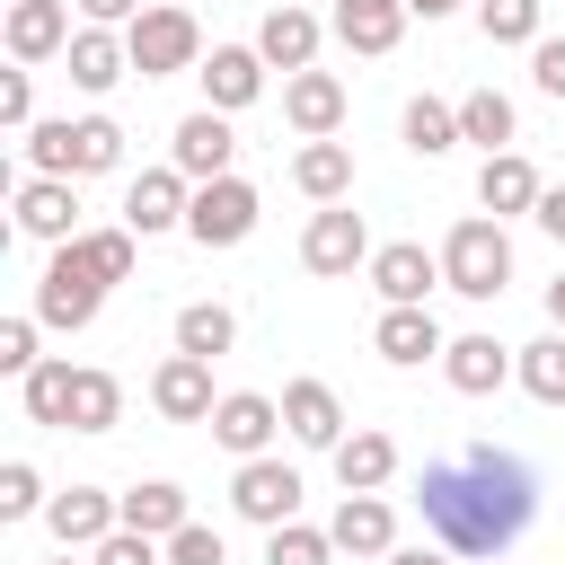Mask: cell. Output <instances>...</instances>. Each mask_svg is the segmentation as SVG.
Wrapping results in <instances>:
<instances>
[{
	"instance_id": "cell-1",
	"label": "cell",
	"mask_w": 565,
	"mask_h": 565,
	"mask_svg": "<svg viewBox=\"0 0 565 565\" xmlns=\"http://www.w3.org/2000/svg\"><path fill=\"white\" fill-rule=\"evenodd\" d=\"M415 503H424V530L450 556H503L539 512V468L503 441H468V450H450L415 477Z\"/></svg>"
},
{
	"instance_id": "cell-2",
	"label": "cell",
	"mask_w": 565,
	"mask_h": 565,
	"mask_svg": "<svg viewBox=\"0 0 565 565\" xmlns=\"http://www.w3.org/2000/svg\"><path fill=\"white\" fill-rule=\"evenodd\" d=\"M26 168H35V177H106V168H124V124H115V115L26 124Z\"/></svg>"
},
{
	"instance_id": "cell-3",
	"label": "cell",
	"mask_w": 565,
	"mask_h": 565,
	"mask_svg": "<svg viewBox=\"0 0 565 565\" xmlns=\"http://www.w3.org/2000/svg\"><path fill=\"white\" fill-rule=\"evenodd\" d=\"M441 282H450L459 300H503V282H512V238H503V221H486V212L450 221V238H441Z\"/></svg>"
},
{
	"instance_id": "cell-4",
	"label": "cell",
	"mask_w": 565,
	"mask_h": 565,
	"mask_svg": "<svg viewBox=\"0 0 565 565\" xmlns=\"http://www.w3.org/2000/svg\"><path fill=\"white\" fill-rule=\"evenodd\" d=\"M124 44H132V71H141V79L203 71V26H194V9H177V0H150V9L124 26Z\"/></svg>"
},
{
	"instance_id": "cell-5",
	"label": "cell",
	"mask_w": 565,
	"mask_h": 565,
	"mask_svg": "<svg viewBox=\"0 0 565 565\" xmlns=\"http://www.w3.org/2000/svg\"><path fill=\"white\" fill-rule=\"evenodd\" d=\"M256 212H265V194H256L247 177H212V185H194L185 238H194V247H238V238L256 230Z\"/></svg>"
},
{
	"instance_id": "cell-6",
	"label": "cell",
	"mask_w": 565,
	"mask_h": 565,
	"mask_svg": "<svg viewBox=\"0 0 565 565\" xmlns=\"http://www.w3.org/2000/svg\"><path fill=\"white\" fill-rule=\"evenodd\" d=\"M230 503H238V521L282 530V521H300V468H291V459H238Z\"/></svg>"
},
{
	"instance_id": "cell-7",
	"label": "cell",
	"mask_w": 565,
	"mask_h": 565,
	"mask_svg": "<svg viewBox=\"0 0 565 565\" xmlns=\"http://www.w3.org/2000/svg\"><path fill=\"white\" fill-rule=\"evenodd\" d=\"M185 212H194V177H185V168H141V177L124 185V230H141V238L185 230Z\"/></svg>"
},
{
	"instance_id": "cell-8",
	"label": "cell",
	"mask_w": 565,
	"mask_h": 565,
	"mask_svg": "<svg viewBox=\"0 0 565 565\" xmlns=\"http://www.w3.org/2000/svg\"><path fill=\"white\" fill-rule=\"evenodd\" d=\"M44 530H53V547H97V539L124 530V494H106V486H62V494L44 503Z\"/></svg>"
},
{
	"instance_id": "cell-9",
	"label": "cell",
	"mask_w": 565,
	"mask_h": 565,
	"mask_svg": "<svg viewBox=\"0 0 565 565\" xmlns=\"http://www.w3.org/2000/svg\"><path fill=\"white\" fill-rule=\"evenodd\" d=\"M230 159H238V132H230V115H221V106L185 115V124H177V141H168V168H185L194 185L230 177Z\"/></svg>"
},
{
	"instance_id": "cell-10",
	"label": "cell",
	"mask_w": 565,
	"mask_h": 565,
	"mask_svg": "<svg viewBox=\"0 0 565 565\" xmlns=\"http://www.w3.org/2000/svg\"><path fill=\"white\" fill-rule=\"evenodd\" d=\"M362 256H371V230H362L353 203H327V212L300 230V265H309V274H353Z\"/></svg>"
},
{
	"instance_id": "cell-11",
	"label": "cell",
	"mask_w": 565,
	"mask_h": 565,
	"mask_svg": "<svg viewBox=\"0 0 565 565\" xmlns=\"http://www.w3.org/2000/svg\"><path fill=\"white\" fill-rule=\"evenodd\" d=\"M150 406L168 415V424H212V362L203 353H168L159 371H150Z\"/></svg>"
},
{
	"instance_id": "cell-12",
	"label": "cell",
	"mask_w": 565,
	"mask_h": 565,
	"mask_svg": "<svg viewBox=\"0 0 565 565\" xmlns=\"http://www.w3.org/2000/svg\"><path fill=\"white\" fill-rule=\"evenodd\" d=\"M274 433H282V397H265V388H230V397L212 406V441L238 450V459H265Z\"/></svg>"
},
{
	"instance_id": "cell-13",
	"label": "cell",
	"mask_w": 565,
	"mask_h": 565,
	"mask_svg": "<svg viewBox=\"0 0 565 565\" xmlns=\"http://www.w3.org/2000/svg\"><path fill=\"white\" fill-rule=\"evenodd\" d=\"M265 71H274V62H265L256 44H212L194 79H203V97H212L221 115H238V106H256V97H265Z\"/></svg>"
},
{
	"instance_id": "cell-14",
	"label": "cell",
	"mask_w": 565,
	"mask_h": 565,
	"mask_svg": "<svg viewBox=\"0 0 565 565\" xmlns=\"http://www.w3.org/2000/svg\"><path fill=\"white\" fill-rule=\"evenodd\" d=\"M282 115H291L300 141H335V124H344V79H335V71H291V79H282Z\"/></svg>"
},
{
	"instance_id": "cell-15",
	"label": "cell",
	"mask_w": 565,
	"mask_h": 565,
	"mask_svg": "<svg viewBox=\"0 0 565 565\" xmlns=\"http://www.w3.org/2000/svg\"><path fill=\"white\" fill-rule=\"evenodd\" d=\"M371 344H380V362L415 371V362H433L450 335L433 327V309H424V300H388V309H380V327H371Z\"/></svg>"
},
{
	"instance_id": "cell-16",
	"label": "cell",
	"mask_w": 565,
	"mask_h": 565,
	"mask_svg": "<svg viewBox=\"0 0 565 565\" xmlns=\"http://www.w3.org/2000/svg\"><path fill=\"white\" fill-rule=\"evenodd\" d=\"M97 300H106V282H88V274L53 247V265H44V282H35V318H44V327H88Z\"/></svg>"
},
{
	"instance_id": "cell-17",
	"label": "cell",
	"mask_w": 565,
	"mask_h": 565,
	"mask_svg": "<svg viewBox=\"0 0 565 565\" xmlns=\"http://www.w3.org/2000/svg\"><path fill=\"white\" fill-rule=\"evenodd\" d=\"M441 371H450L459 397H494L521 362H512V344H494V335H450V344H441Z\"/></svg>"
},
{
	"instance_id": "cell-18",
	"label": "cell",
	"mask_w": 565,
	"mask_h": 565,
	"mask_svg": "<svg viewBox=\"0 0 565 565\" xmlns=\"http://www.w3.org/2000/svg\"><path fill=\"white\" fill-rule=\"evenodd\" d=\"M282 433H291L300 450H335V441H344L335 388H327V380H291V388H282Z\"/></svg>"
},
{
	"instance_id": "cell-19",
	"label": "cell",
	"mask_w": 565,
	"mask_h": 565,
	"mask_svg": "<svg viewBox=\"0 0 565 565\" xmlns=\"http://www.w3.org/2000/svg\"><path fill=\"white\" fill-rule=\"evenodd\" d=\"M539 168L521 159V150H486V168H477V203L494 212V221H512V212H539Z\"/></svg>"
},
{
	"instance_id": "cell-20",
	"label": "cell",
	"mask_w": 565,
	"mask_h": 565,
	"mask_svg": "<svg viewBox=\"0 0 565 565\" xmlns=\"http://www.w3.org/2000/svg\"><path fill=\"white\" fill-rule=\"evenodd\" d=\"M433 282H441V256H433V247H415V238L371 247V291H380V300H424Z\"/></svg>"
},
{
	"instance_id": "cell-21",
	"label": "cell",
	"mask_w": 565,
	"mask_h": 565,
	"mask_svg": "<svg viewBox=\"0 0 565 565\" xmlns=\"http://www.w3.org/2000/svg\"><path fill=\"white\" fill-rule=\"evenodd\" d=\"M327 539H335L344 556H388V547H397V512H388V494H344L335 521H327Z\"/></svg>"
},
{
	"instance_id": "cell-22",
	"label": "cell",
	"mask_w": 565,
	"mask_h": 565,
	"mask_svg": "<svg viewBox=\"0 0 565 565\" xmlns=\"http://www.w3.org/2000/svg\"><path fill=\"white\" fill-rule=\"evenodd\" d=\"M256 53H265L274 71H318V18H309L300 0L265 9V26H256Z\"/></svg>"
},
{
	"instance_id": "cell-23",
	"label": "cell",
	"mask_w": 565,
	"mask_h": 565,
	"mask_svg": "<svg viewBox=\"0 0 565 565\" xmlns=\"http://www.w3.org/2000/svg\"><path fill=\"white\" fill-rule=\"evenodd\" d=\"M71 185H79V177H26V185H18V230H26V238H53V247L79 238V230H71V212H79Z\"/></svg>"
},
{
	"instance_id": "cell-24",
	"label": "cell",
	"mask_w": 565,
	"mask_h": 565,
	"mask_svg": "<svg viewBox=\"0 0 565 565\" xmlns=\"http://www.w3.org/2000/svg\"><path fill=\"white\" fill-rule=\"evenodd\" d=\"M9 53H18V62L71 53V9H62V0H9Z\"/></svg>"
},
{
	"instance_id": "cell-25",
	"label": "cell",
	"mask_w": 565,
	"mask_h": 565,
	"mask_svg": "<svg viewBox=\"0 0 565 565\" xmlns=\"http://www.w3.org/2000/svg\"><path fill=\"white\" fill-rule=\"evenodd\" d=\"M124 71H132V44H124L115 26H79V35H71V88L106 97V88H115Z\"/></svg>"
},
{
	"instance_id": "cell-26",
	"label": "cell",
	"mask_w": 565,
	"mask_h": 565,
	"mask_svg": "<svg viewBox=\"0 0 565 565\" xmlns=\"http://www.w3.org/2000/svg\"><path fill=\"white\" fill-rule=\"evenodd\" d=\"M406 18H415L406 0H335V18H327V26H335L353 53H388V44L406 35Z\"/></svg>"
},
{
	"instance_id": "cell-27",
	"label": "cell",
	"mask_w": 565,
	"mask_h": 565,
	"mask_svg": "<svg viewBox=\"0 0 565 565\" xmlns=\"http://www.w3.org/2000/svg\"><path fill=\"white\" fill-rule=\"evenodd\" d=\"M388 477H397V441L388 433H344L335 441V486L344 494H380Z\"/></svg>"
},
{
	"instance_id": "cell-28",
	"label": "cell",
	"mask_w": 565,
	"mask_h": 565,
	"mask_svg": "<svg viewBox=\"0 0 565 565\" xmlns=\"http://www.w3.org/2000/svg\"><path fill=\"white\" fill-rule=\"evenodd\" d=\"M291 185H300L309 203H344V194H353V150H344V141H300Z\"/></svg>"
},
{
	"instance_id": "cell-29",
	"label": "cell",
	"mask_w": 565,
	"mask_h": 565,
	"mask_svg": "<svg viewBox=\"0 0 565 565\" xmlns=\"http://www.w3.org/2000/svg\"><path fill=\"white\" fill-rule=\"evenodd\" d=\"M132 238H141V230H79V238H62V256H71L88 282H124V274H132Z\"/></svg>"
},
{
	"instance_id": "cell-30",
	"label": "cell",
	"mask_w": 565,
	"mask_h": 565,
	"mask_svg": "<svg viewBox=\"0 0 565 565\" xmlns=\"http://www.w3.org/2000/svg\"><path fill=\"white\" fill-rule=\"evenodd\" d=\"M194 512H185V486H168V477H150V486H132L124 494V530H150V539H177Z\"/></svg>"
},
{
	"instance_id": "cell-31",
	"label": "cell",
	"mask_w": 565,
	"mask_h": 565,
	"mask_svg": "<svg viewBox=\"0 0 565 565\" xmlns=\"http://www.w3.org/2000/svg\"><path fill=\"white\" fill-rule=\"evenodd\" d=\"M238 344V318L221 309V300H185L177 309V353H203V362H221Z\"/></svg>"
},
{
	"instance_id": "cell-32",
	"label": "cell",
	"mask_w": 565,
	"mask_h": 565,
	"mask_svg": "<svg viewBox=\"0 0 565 565\" xmlns=\"http://www.w3.org/2000/svg\"><path fill=\"white\" fill-rule=\"evenodd\" d=\"M124 424V380L115 371H79L71 380V433H115Z\"/></svg>"
},
{
	"instance_id": "cell-33",
	"label": "cell",
	"mask_w": 565,
	"mask_h": 565,
	"mask_svg": "<svg viewBox=\"0 0 565 565\" xmlns=\"http://www.w3.org/2000/svg\"><path fill=\"white\" fill-rule=\"evenodd\" d=\"M459 141L512 150V97H503V88H468V97H459Z\"/></svg>"
},
{
	"instance_id": "cell-34",
	"label": "cell",
	"mask_w": 565,
	"mask_h": 565,
	"mask_svg": "<svg viewBox=\"0 0 565 565\" xmlns=\"http://www.w3.org/2000/svg\"><path fill=\"white\" fill-rule=\"evenodd\" d=\"M71 380H79L71 362H35V371L18 380V397H26V415H35V424H53V433H71Z\"/></svg>"
},
{
	"instance_id": "cell-35",
	"label": "cell",
	"mask_w": 565,
	"mask_h": 565,
	"mask_svg": "<svg viewBox=\"0 0 565 565\" xmlns=\"http://www.w3.org/2000/svg\"><path fill=\"white\" fill-rule=\"evenodd\" d=\"M521 388L539 406H565V327H547L539 344H521Z\"/></svg>"
},
{
	"instance_id": "cell-36",
	"label": "cell",
	"mask_w": 565,
	"mask_h": 565,
	"mask_svg": "<svg viewBox=\"0 0 565 565\" xmlns=\"http://www.w3.org/2000/svg\"><path fill=\"white\" fill-rule=\"evenodd\" d=\"M397 132H406V150H415V159H441V150L459 141V106H441V97H415Z\"/></svg>"
},
{
	"instance_id": "cell-37",
	"label": "cell",
	"mask_w": 565,
	"mask_h": 565,
	"mask_svg": "<svg viewBox=\"0 0 565 565\" xmlns=\"http://www.w3.org/2000/svg\"><path fill=\"white\" fill-rule=\"evenodd\" d=\"M486 44H539V0H477Z\"/></svg>"
},
{
	"instance_id": "cell-38",
	"label": "cell",
	"mask_w": 565,
	"mask_h": 565,
	"mask_svg": "<svg viewBox=\"0 0 565 565\" xmlns=\"http://www.w3.org/2000/svg\"><path fill=\"white\" fill-rule=\"evenodd\" d=\"M327 556H335V539H327V530H309V521L265 530V565H327Z\"/></svg>"
},
{
	"instance_id": "cell-39",
	"label": "cell",
	"mask_w": 565,
	"mask_h": 565,
	"mask_svg": "<svg viewBox=\"0 0 565 565\" xmlns=\"http://www.w3.org/2000/svg\"><path fill=\"white\" fill-rule=\"evenodd\" d=\"M44 503H53L44 477H35L26 459H9V468H0V521H26V512H44Z\"/></svg>"
},
{
	"instance_id": "cell-40",
	"label": "cell",
	"mask_w": 565,
	"mask_h": 565,
	"mask_svg": "<svg viewBox=\"0 0 565 565\" xmlns=\"http://www.w3.org/2000/svg\"><path fill=\"white\" fill-rule=\"evenodd\" d=\"M88 565H168V539H150V530H115V539L88 547Z\"/></svg>"
},
{
	"instance_id": "cell-41",
	"label": "cell",
	"mask_w": 565,
	"mask_h": 565,
	"mask_svg": "<svg viewBox=\"0 0 565 565\" xmlns=\"http://www.w3.org/2000/svg\"><path fill=\"white\" fill-rule=\"evenodd\" d=\"M35 327H44V318H0V371H9V380H26V371L44 362V353H35Z\"/></svg>"
},
{
	"instance_id": "cell-42",
	"label": "cell",
	"mask_w": 565,
	"mask_h": 565,
	"mask_svg": "<svg viewBox=\"0 0 565 565\" xmlns=\"http://www.w3.org/2000/svg\"><path fill=\"white\" fill-rule=\"evenodd\" d=\"M168 565H230V547H221V530H203V521H185V530L168 539Z\"/></svg>"
},
{
	"instance_id": "cell-43",
	"label": "cell",
	"mask_w": 565,
	"mask_h": 565,
	"mask_svg": "<svg viewBox=\"0 0 565 565\" xmlns=\"http://www.w3.org/2000/svg\"><path fill=\"white\" fill-rule=\"evenodd\" d=\"M530 79H539V97H565V35L530 44Z\"/></svg>"
},
{
	"instance_id": "cell-44",
	"label": "cell",
	"mask_w": 565,
	"mask_h": 565,
	"mask_svg": "<svg viewBox=\"0 0 565 565\" xmlns=\"http://www.w3.org/2000/svg\"><path fill=\"white\" fill-rule=\"evenodd\" d=\"M0 124H35V79H26V71L0 79Z\"/></svg>"
},
{
	"instance_id": "cell-45",
	"label": "cell",
	"mask_w": 565,
	"mask_h": 565,
	"mask_svg": "<svg viewBox=\"0 0 565 565\" xmlns=\"http://www.w3.org/2000/svg\"><path fill=\"white\" fill-rule=\"evenodd\" d=\"M141 9H150V0H79V18H88V26H132Z\"/></svg>"
},
{
	"instance_id": "cell-46",
	"label": "cell",
	"mask_w": 565,
	"mask_h": 565,
	"mask_svg": "<svg viewBox=\"0 0 565 565\" xmlns=\"http://www.w3.org/2000/svg\"><path fill=\"white\" fill-rule=\"evenodd\" d=\"M530 221H539V230H547V238H556V247H565V185H547V194H539V212H530Z\"/></svg>"
},
{
	"instance_id": "cell-47",
	"label": "cell",
	"mask_w": 565,
	"mask_h": 565,
	"mask_svg": "<svg viewBox=\"0 0 565 565\" xmlns=\"http://www.w3.org/2000/svg\"><path fill=\"white\" fill-rule=\"evenodd\" d=\"M388 565H450V547H388Z\"/></svg>"
},
{
	"instance_id": "cell-48",
	"label": "cell",
	"mask_w": 565,
	"mask_h": 565,
	"mask_svg": "<svg viewBox=\"0 0 565 565\" xmlns=\"http://www.w3.org/2000/svg\"><path fill=\"white\" fill-rule=\"evenodd\" d=\"M547 327H565V274L547 282Z\"/></svg>"
},
{
	"instance_id": "cell-49",
	"label": "cell",
	"mask_w": 565,
	"mask_h": 565,
	"mask_svg": "<svg viewBox=\"0 0 565 565\" xmlns=\"http://www.w3.org/2000/svg\"><path fill=\"white\" fill-rule=\"evenodd\" d=\"M415 18H450V9H468V0H406Z\"/></svg>"
},
{
	"instance_id": "cell-50",
	"label": "cell",
	"mask_w": 565,
	"mask_h": 565,
	"mask_svg": "<svg viewBox=\"0 0 565 565\" xmlns=\"http://www.w3.org/2000/svg\"><path fill=\"white\" fill-rule=\"evenodd\" d=\"M53 565H79V547H62V556H53Z\"/></svg>"
}]
</instances>
